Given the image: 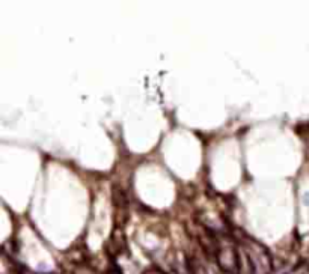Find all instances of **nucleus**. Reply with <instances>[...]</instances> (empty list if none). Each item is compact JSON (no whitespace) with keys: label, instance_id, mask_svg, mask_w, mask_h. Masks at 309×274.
Returning <instances> with one entry per match:
<instances>
[{"label":"nucleus","instance_id":"1","mask_svg":"<svg viewBox=\"0 0 309 274\" xmlns=\"http://www.w3.org/2000/svg\"><path fill=\"white\" fill-rule=\"evenodd\" d=\"M216 256H217V260L222 269L231 274H235L238 271V254L234 247H229V245L217 247Z\"/></svg>","mask_w":309,"mask_h":274},{"label":"nucleus","instance_id":"2","mask_svg":"<svg viewBox=\"0 0 309 274\" xmlns=\"http://www.w3.org/2000/svg\"><path fill=\"white\" fill-rule=\"evenodd\" d=\"M145 274H163V272L160 269H148Z\"/></svg>","mask_w":309,"mask_h":274}]
</instances>
